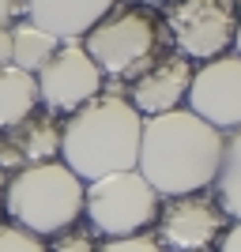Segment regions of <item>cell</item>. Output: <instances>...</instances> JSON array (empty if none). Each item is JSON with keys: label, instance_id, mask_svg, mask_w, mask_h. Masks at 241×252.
<instances>
[{"label": "cell", "instance_id": "6da1fadb", "mask_svg": "<svg viewBox=\"0 0 241 252\" xmlns=\"http://www.w3.org/2000/svg\"><path fill=\"white\" fill-rule=\"evenodd\" d=\"M226 136L204 125L189 109L147 117L139 136L136 173L155 189L158 200H177L207 192L219 177Z\"/></svg>", "mask_w": 241, "mask_h": 252}, {"label": "cell", "instance_id": "7a4b0ae2", "mask_svg": "<svg viewBox=\"0 0 241 252\" xmlns=\"http://www.w3.org/2000/svg\"><path fill=\"white\" fill-rule=\"evenodd\" d=\"M139 136L143 117L128 105V98L102 91L61 125V162L83 185L109 173H128L139 158Z\"/></svg>", "mask_w": 241, "mask_h": 252}, {"label": "cell", "instance_id": "3957f363", "mask_svg": "<svg viewBox=\"0 0 241 252\" xmlns=\"http://www.w3.org/2000/svg\"><path fill=\"white\" fill-rule=\"evenodd\" d=\"M87 57L98 64L102 79H113V83H132L136 75H143L158 57L170 53V34L162 27L151 8H139V4H113L102 19L91 27L83 42Z\"/></svg>", "mask_w": 241, "mask_h": 252}, {"label": "cell", "instance_id": "277c9868", "mask_svg": "<svg viewBox=\"0 0 241 252\" xmlns=\"http://www.w3.org/2000/svg\"><path fill=\"white\" fill-rule=\"evenodd\" d=\"M83 181L57 162L27 166L4 185V211L19 230L34 237H57L83 219Z\"/></svg>", "mask_w": 241, "mask_h": 252}, {"label": "cell", "instance_id": "5b68a950", "mask_svg": "<svg viewBox=\"0 0 241 252\" xmlns=\"http://www.w3.org/2000/svg\"><path fill=\"white\" fill-rule=\"evenodd\" d=\"M158 203L162 200L136 169L109 173V177L91 181L83 189V215L91 222V230L102 233L105 241L147 233L158 219Z\"/></svg>", "mask_w": 241, "mask_h": 252}, {"label": "cell", "instance_id": "8992f818", "mask_svg": "<svg viewBox=\"0 0 241 252\" xmlns=\"http://www.w3.org/2000/svg\"><path fill=\"white\" fill-rule=\"evenodd\" d=\"M241 23L238 0H173L166 8V27L173 53L185 61L207 64L222 53H230L234 34Z\"/></svg>", "mask_w": 241, "mask_h": 252}, {"label": "cell", "instance_id": "52a82bcc", "mask_svg": "<svg viewBox=\"0 0 241 252\" xmlns=\"http://www.w3.org/2000/svg\"><path fill=\"white\" fill-rule=\"evenodd\" d=\"M226 226H230V219L211 192L177 196V200L158 203L155 241L162 252H207L219 245Z\"/></svg>", "mask_w": 241, "mask_h": 252}, {"label": "cell", "instance_id": "ba28073f", "mask_svg": "<svg viewBox=\"0 0 241 252\" xmlns=\"http://www.w3.org/2000/svg\"><path fill=\"white\" fill-rule=\"evenodd\" d=\"M38 79V102H42L45 113L53 117H72L75 109H83L91 98L102 94V72L98 64L87 57L83 45H61L57 57L45 64L42 72L34 75Z\"/></svg>", "mask_w": 241, "mask_h": 252}, {"label": "cell", "instance_id": "9c48e42d", "mask_svg": "<svg viewBox=\"0 0 241 252\" xmlns=\"http://www.w3.org/2000/svg\"><path fill=\"white\" fill-rule=\"evenodd\" d=\"M189 113H196L215 132H238L241 128V57L222 53L215 61L200 64L189 83Z\"/></svg>", "mask_w": 241, "mask_h": 252}, {"label": "cell", "instance_id": "30bf717a", "mask_svg": "<svg viewBox=\"0 0 241 252\" xmlns=\"http://www.w3.org/2000/svg\"><path fill=\"white\" fill-rule=\"evenodd\" d=\"M192 72H196V64L170 49L166 57H158L143 75L132 79V87H128V105H132L143 121L147 117L173 113V109H181V102L189 98Z\"/></svg>", "mask_w": 241, "mask_h": 252}, {"label": "cell", "instance_id": "8fae6325", "mask_svg": "<svg viewBox=\"0 0 241 252\" xmlns=\"http://www.w3.org/2000/svg\"><path fill=\"white\" fill-rule=\"evenodd\" d=\"M61 158V121L45 109H34L23 125L0 132V169L19 173L27 166H42Z\"/></svg>", "mask_w": 241, "mask_h": 252}, {"label": "cell", "instance_id": "7c38bea8", "mask_svg": "<svg viewBox=\"0 0 241 252\" xmlns=\"http://www.w3.org/2000/svg\"><path fill=\"white\" fill-rule=\"evenodd\" d=\"M117 0H27V23L53 34L61 45H79Z\"/></svg>", "mask_w": 241, "mask_h": 252}, {"label": "cell", "instance_id": "4fadbf2b", "mask_svg": "<svg viewBox=\"0 0 241 252\" xmlns=\"http://www.w3.org/2000/svg\"><path fill=\"white\" fill-rule=\"evenodd\" d=\"M38 79L19 68H0V132L23 125L38 109Z\"/></svg>", "mask_w": 241, "mask_h": 252}, {"label": "cell", "instance_id": "5bb4252c", "mask_svg": "<svg viewBox=\"0 0 241 252\" xmlns=\"http://www.w3.org/2000/svg\"><path fill=\"white\" fill-rule=\"evenodd\" d=\"M8 34H11V68H19V72H27V75H38L45 64L57 57V49H61V42H57L53 34L38 31V27L27 23V19H19Z\"/></svg>", "mask_w": 241, "mask_h": 252}, {"label": "cell", "instance_id": "9a60e30c", "mask_svg": "<svg viewBox=\"0 0 241 252\" xmlns=\"http://www.w3.org/2000/svg\"><path fill=\"white\" fill-rule=\"evenodd\" d=\"M215 200L226 211V219L241 222V128L226 136L222 143V162H219V177H215Z\"/></svg>", "mask_w": 241, "mask_h": 252}, {"label": "cell", "instance_id": "2e32d148", "mask_svg": "<svg viewBox=\"0 0 241 252\" xmlns=\"http://www.w3.org/2000/svg\"><path fill=\"white\" fill-rule=\"evenodd\" d=\"M0 252H45L42 237L19 230L15 222H0Z\"/></svg>", "mask_w": 241, "mask_h": 252}, {"label": "cell", "instance_id": "e0dca14e", "mask_svg": "<svg viewBox=\"0 0 241 252\" xmlns=\"http://www.w3.org/2000/svg\"><path fill=\"white\" fill-rule=\"evenodd\" d=\"M45 252H98V245H95V237L87 230H64V233H57L53 237V245H45Z\"/></svg>", "mask_w": 241, "mask_h": 252}, {"label": "cell", "instance_id": "ac0fdd59", "mask_svg": "<svg viewBox=\"0 0 241 252\" xmlns=\"http://www.w3.org/2000/svg\"><path fill=\"white\" fill-rule=\"evenodd\" d=\"M98 252H162L155 233H136V237H117V241L98 245Z\"/></svg>", "mask_w": 241, "mask_h": 252}, {"label": "cell", "instance_id": "d6986e66", "mask_svg": "<svg viewBox=\"0 0 241 252\" xmlns=\"http://www.w3.org/2000/svg\"><path fill=\"white\" fill-rule=\"evenodd\" d=\"M19 19H27V0H0V31H11Z\"/></svg>", "mask_w": 241, "mask_h": 252}, {"label": "cell", "instance_id": "ffe728a7", "mask_svg": "<svg viewBox=\"0 0 241 252\" xmlns=\"http://www.w3.org/2000/svg\"><path fill=\"white\" fill-rule=\"evenodd\" d=\"M219 252H241V222H230L219 237Z\"/></svg>", "mask_w": 241, "mask_h": 252}, {"label": "cell", "instance_id": "44dd1931", "mask_svg": "<svg viewBox=\"0 0 241 252\" xmlns=\"http://www.w3.org/2000/svg\"><path fill=\"white\" fill-rule=\"evenodd\" d=\"M11 64V34L0 31V68H8Z\"/></svg>", "mask_w": 241, "mask_h": 252}, {"label": "cell", "instance_id": "7402d4cb", "mask_svg": "<svg viewBox=\"0 0 241 252\" xmlns=\"http://www.w3.org/2000/svg\"><path fill=\"white\" fill-rule=\"evenodd\" d=\"M128 4H139V8H170L173 0H128Z\"/></svg>", "mask_w": 241, "mask_h": 252}, {"label": "cell", "instance_id": "603a6c76", "mask_svg": "<svg viewBox=\"0 0 241 252\" xmlns=\"http://www.w3.org/2000/svg\"><path fill=\"white\" fill-rule=\"evenodd\" d=\"M230 49H234V53L241 57V23H238V34H234V45H230Z\"/></svg>", "mask_w": 241, "mask_h": 252}]
</instances>
